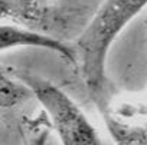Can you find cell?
<instances>
[{"label": "cell", "mask_w": 147, "mask_h": 145, "mask_svg": "<svg viewBox=\"0 0 147 145\" xmlns=\"http://www.w3.org/2000/svg\"><path fill=\"white\" fill-rule=\"evenodd\" d=\"M147 0H104L75 43L77 65L97 106L105 102L107 60L124 29L146 9Z\"/></svg>", "instance_id": "obj_1"}, {"label": "cell", "mask_w": 147, "mask_h": 145, "mask_svg": "<svg viewBox=\"0 0 147 145\" xmlns=\"http://www.w3.org/2000/svg\"><path fill=\"white\" fill-rule=\"evenodd\" d=\"M15 76L30 88L61 145H104L94 124L63 89L30 72L19 70Z\"/></svg>", "instance_id": "obj_2"}, {"label": "cell", "mask_w": 147, "mask_h": 145, "mask_svg": "<svg viewBox=\"0 0 147 145\" xmlns=\"http://www.w3.org/2000/svg\"><path fill=\"white\" fill-rule=\"evenodd\" d=\"M98 109L115 145H147V98L105 101Z\"/></svg>", "instance_id": "obj_3"}, {"label": "cell", "mask_w": 147, "mask_h": 145, "mask_svg": "<svg viewBox=\"0 0 147 145\" xmlns=\"http://www.w3.org/2000/svg\"><path fill=\"white\" fill-rule=\"evenodd\" d=\"M25 47H35L53 52L65 62L77 66V53L72 46H68L66 43L49 35L40 33L32 29L30 26H23L12 22L2 23V26H0V50H2V53Z\"/></svg>", "instance_id": "obj_4"}, {"label": "cell", "mask_w": 147, "mask_h": 145, "mask_svg": "<svg viewBox=\"0 0 147 145\" xmlns=\"http://www.w3.org/2000/svg\"><path fill=\"white\" fill-rule=\"evenodd\" d=\"M56 0H0L2 20L33 26L40 22Z\"/></svg>", "instance_id": "obj_5"}, {"label": "cell", "mask_w": 147, "mask_h": 145, "mask_svg": "<svg viewBox=\"0 0 147 145\" xmlns=\"http://www.w3.org/2000/svg\"><path fill=\"white\" fill-rule=\"evenodd\" d=\"M0 96H2V108L7 109L18 104L25 102L28 98L33 96L30 88L22 82L18 76H7L2 74V88H0Z\"/></svg>", "instance_id": "obj_6"}]
</instances>
